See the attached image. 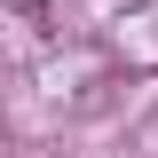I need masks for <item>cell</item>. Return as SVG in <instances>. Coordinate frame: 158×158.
<instances>
[]
</instances>
